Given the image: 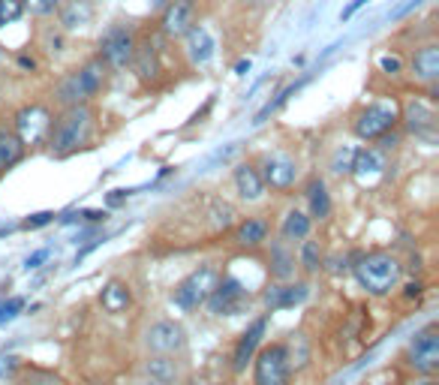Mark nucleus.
<instances>
[{"instance_id": "obj_15", "label": "nucleus", "mask_w": 439, "mask_h": 385, "mask_svg": "<svg viewBox=\"0 0 439 385\" xmlns=\"http://www.w3.org/2000/svg\"><path fill=\"white\" fill-rule=\"evenodd\" d=\"M265 331H268V316H259V319L247 328V331L241 334V341H238V349H235V358H232V367H235V373H244L247 370V365L253 361V355H256V349H259V343H262V337H265Z\"/></svg>"}, {"instance_id": "obj_31", "label": "nucleus", "mask_w": 439, "mask_h": 385, "mask_svg": "<svg viewBox=\"0 0 439 385\" xmlns=\"http://www.w3.org/2000/svg\"><path fill=\"white\" fill-rule=\"evenodd\" d=\"M319 262H322V250H319V244L316 241H304V247H301V265H304V271H319Z\"/></svg>"}, {"instance_id": "obj_1", "label": "nucleus", "mask_w": 439, "mask_h": 385, "mask_svg": "<svg viewBox=\"0 0 439 385\" xmlns=\"http://www.w3.org/2000/svg\"><path fill=\"white\" fill-rule=\"evenodd\" d=\"M91 130H94V115H91V109H87L85 103L82 106H66V111L61 115V121L54 123V130H51V151L63 157V154H73L78 151L82 145L91 139Z\"/></svg>"}, {"instance_id": "obj_4", "label": "nucleus", "mask_w": 439, "mask_h": 385, "mask_svg": "<svg viewBox=\"0 0 439 385\" xmlns=\"http://www.w3.org/2000/svg\"><path fill=\"white\" fill-rule=\"evenodd\" d=\"M217 280H220V271L214 268V265H202L196 271H190V274L175 286V295H172L175 307H181V310H199L202 304L208 301L211 289L217 286Z\"/></svg>"}, {"instance_id": "obj_22", "label": "nucleus", "mask_w": 439, "mask_h": 385, "mask_svg": "<svg viewBox=\"0 0 439 385\" xmlns=\"http://www.w3.org/2000/svg\"><path fill=\"white\" fill-rule=\"evenodd\" d=\"M132 66H136V73L142 82H151V78H156V73H160V61H156V49L151 42L139 45L136 51H132Z\"/></svg>"}, {"instance_id": "obj_35", "label": "nucleus", "mask_w": 439, "mask_h": 385, "mask_svg": "<svg viewBox=\"0 0 439 385\" xmlns=\"http://www.w3.org/2000/svg\"><path fill=\"white\" fill-rule=\"evenodd\" d=\"M49 223H54V214L51 211H39V214H30V217L21 223V229H42V226H49Z\"/></svg>"}, {"instance_id": "obj_2", "label": "nucleus", "mask_w": 439, "mask_h": 385, "mask_svg": "<svg viewBox=\"0 0 439 385\" xmlns=\"http://www.w3.org/2000/svg\"><path fill=\"white\" fill-rule=\"evenodd\" d=\"M400 274H403V265L391 253H382V250L361 256L355 265V277L370 295H388L400 283Z\"/></svg>"}, {"instance_id": "obj_29", "label": "nucleus", "mask_w": 439, "mask_h": 385, "mask_svg": "<svg viewBox=\"0 0 439 385\" xmlns=\"http://www.w3.org/2000/svg\"><path fill=\"white\" fill-rule=\"evenodd\" d=\"M268 238V223L265 220H247L238 226V244L244 247H259Z\"/></svg>"}, {"instance_id": "obj_24", "label": "nucleus", "mask_w": 439, "mask_h": 385, "mask_svg": "<svg viewBox=\"0 0 439 385\" xmlns=\"http://www.w3.org/2000/svg\"><path fill=\"white\" fill-rule=\"evenodd\" d=\"M91 18H94L91 4H87V0H73V4H66V9L61 13V25L66 30H78V28L91 25Z\"/></svg>"}, {"instance_id": "obj_32", "label": "nucleus", "mask_w": 439, "mask_h": 385, "mask_svg": "<svg viewBox=\"0 0 439 385\" xmlns=\"http://www.w3.org/2000/svg\"><path fill=\"white\" fill-rule=\"evenodd\" d=\"M25 310V298H18V295H13V298H6V301H0V325H6V322H13L16 316Z\"/></svg>"}, {"instance_id": "obj_13", "label": "nucleus", "mask_w": 439, "mask_h": 385, "mask_svg": "<svg viewBox=\"0 0 439 385\" xmlns=\"http://www.w3.org/2000/svg\"><path fill=\"white\" fill-rule=\"evenodd\" d=\"M262 184L265 187H271V190H289L292 184H295V178H298V169H295V160L286 154H271V157H265V163H262Z\"/></svg>"}, {"instance_id": "obj_34", "label": "nucleus", "mask_w": 439, "mask_h": 385, "mask_svg": "<svg viewBox=\"0 0 439 385\" xmlns=\"http://www.w3.org/2000/svg\"><path fill=\"white\" fill-rule=\"evenodd\" d=\"M21 9H30L33 16H49L58 9V0H21Z\"/></svg>"}, {"instance_id": "obj_7", "label": "nucleus", "mask_w": 439, "mask_h": 385, "mask_svg": "<svg viewBox=\"0 0 439 385\" xmlns=\"http://www.w3.org/2000/svg\"><path fill=\"white\" fill-rule=\"evenodd\" d=\"M244 298H247V289L238 277H220L205 304L214 316H235L244 307Z\"/></svg>"}, {"instance_id": "obj_23", "label": "nucleus", "mask_w": 439, "mask_h": 385, "mask_svg": "<svg viewBox=\"0 0 439 385\" xmlns=\"http://www.w3.org/2000/svg\"><path fill=\"white\" fill-rule=\"evenodd\" d=\"M21 154H25V142L13 130H0V172L13 169L21 160Z\"/></svg>"}, {"instance_id": "obj_11", "label": "nucleus", "mask_w": 439, "mask_h": 385, "mask_svg": "<svg viewBox=\"0 0 439 385\" xmlns=\"http://www.w3.org/2000/svg\"><path fill=\"white\" fill-rule=\"evenodd\" d=\"M51 130V118L42 106H25L16 115V135L25 145H39Z\"/></svg>"}, {"instance_id": "obj_50", "label": "nucleus", "mask_w": 439, "mask_h": 385, "mask_svg": "<svg viewBox=\"0 0 439 385\" xmlns=\"http://www.w3.org/2000/svg\"><path fill=\"white\" fill-rule=\"evenodd\" d=\"M223 385H226V382H223Z\"/></svg>"}, {"instance_id": "obj_20", "label": "nucleus", "mask_w": 439, "mask_h": 385, "mask_svg": "<svg viewBox=\"0 0 439 385\" xmlns=\"http://www.w3.org/2000/svg\"><path fill=\"white\" fill-rule=\"evenodd\" d=\"M382 169H385V163H382L379 151H373V148L352 151V166H349V172H355L361 181H370V178L382 175Z\"/></svg>"}, {"instance_id": "obj_43", "label": "nucleus", "mask_w": 439, "mask_h": 385, "mask_svg": "<svg viewBox=\"0 0 439 385\" xmlns=\"http://www.w3.org/2000/svg\"><path fill=\"white\" fill-rule=\"evenodd\" d=\"M18 229V226L16 223H0V238H6V235H13Z\"/></svg>"}, {"instance_id": "obj_6", "label": "nucleus", "mask_w": 439, "mask_h": 385, "mask_svg": "<svg viewBox=\"0 0 439 385\" xmlns=\"http://www.w3.org/2000/svg\"><path fill=\"white\" fill-rule=\"evenodd\" d=\"M394 123H397V106L394 103H373L355 118V135L358 139H382Z\"/></svg>"}, {"instance_id": "obj_42", "label": "nucleus", "mask_w": 439, "mask_h": 385, "mask_svg": "<svg viewBox=\"0 0 439 385\" xmlns=\"http://www.w3.org/2000/svg\"><path fill=\"white\" fill-rule=\"evenodd\" d=\"M419 295H421V283L419 280L407 283V298H419Z\"/></svg>"}, {"instance_id": "obj_25", "label": "nucleus", "mask_w": 439, "mask_h": 385, "mask_svg": "<svg viewBox=\"0 0 439 385\" xmlns=\"http://www.w3.org/2000/svg\"><path fill=\"white\" fill-rule=\"evenodd\" d=\"M271 274H274L277 280H289L292 274H295V256L286 250L283 241H277V244L271 247Z\"/></svg>"}, {"instance_id": "obj_45", "label": "nucleus", "mask_w": 439, "mask_h": 385, "mask_svg": "<svg viewBox=\"0 0 439 385\" xmlns=\"http://www.w3.org/2000/svg\"><path fill=\"white\" fill-rule=\"evenodd\" d=\"M144 385H172V382H166V379H151V377H148V382H144Z\"/></svg>"}, {"instance_id": "obj_27", "label": "nucleus", "mask_w": 439, "mask_h": 385, "mask_svg": "<svg viewBox=\"0 0 439 385\" xmlns=\"http://www.w3.org/2000/svg\"><path fill=\"white\" fill-rule=\"evenodd\" d=\"M307 202H310V214L313 217L325 220L331 214V199H328V190H325L322 181H310L307 187Z\"/></svg>"}, {"instance_id": "obj_16", "label": "nucleus", "mask_w": 439, "mask_h": 385, "mask_svg": "<svg viewBox=\"0 0 439 385\" xmlns=\"http://www.w3.org/2000/svg\"><path fill=\"white\" fill-rule=\"evenodd\" d=\"M310 295V286L307 283H292V286H271L265 292V304L268 310H286V307H295V304L307 301Z\"/></svg>"}, {"instance_id": "obj_12", "label": "nucleus", "mask_w": 439, "mask_h": 385, "mask_svg": "<svg viewBox=\"0 0 439 385\" xmlns=\"http://www.w3.org/2000/svg\"><path fill=\"white\" fill-rule=\"evenodd\" d=\"M409 365L419 373H433L439 367V337L433 328H424L409 343Z\"/></svg>"}, {"instance_id": "obj_46", "label": "nucleus", "mask_w": 439, "mask_h": 385, "mask_svg": "<svg viewBox=\"0 0 439 385\" xmlns=\"http://www.w3.org/2000/svg\"><path fill=\"white\" fill-rule=\"evenodd\" d=\"M415 385H433V382H431V379H424V382H415Z\"/></svg>"}, {"instance_id": "obj_44", "label": "nucleus", "mask_w": 439, "mask_h": 385, "mask_svg": "<svg viewBox=\"0 0 439 385\" xmlns=\"http://www.w3.org/2000/svg\"><path fill=\"white\" fill-rule=\"evenodd\" d=\"M235 73H238V75H247V73H250V61H241L238 66H235Z\"/></svg>"}, {"instance_id": "obj_21", "label": "nucleus", "mask_w": 439, "mask_h": 385, "mask_svg": "<svg viewBox=\"0 0 439 385\" xmlns=\"http://www.w3.org/2000/svg\"><path fill=\"white\" fill-rule=\"evenodd\" d=\"M99 301H103V307L109 313H123L130 307L132 295H130V289L123 286L120 280H111V283H106V286H103V292H99Z\"/></svg>"}, {"instance_id": "obj_5", "label": "nucleus", "mask_w": 439, "mask_h": 385, "mask_svg": "<svg viewBox=\"0 0 439 385\" xmlns=\"http://www.w3.org/2000/svg\"><path fill=\"white\" fill-rule=\"evenodd\" d=\"M253 385H289L292 365L283 343L265 346L259 355H253Z\"/></svg>"}, {"instance_id": "obj_47", "label": "nucleus", "mask_w": 439, "mask_h": 385, "mask_svg": "<svg viewBox=\"0 0 439 385\" xmlns=\"http://www.w3.org/2000/svg\"><path fill=\"white\" fill-rule=\"evenodd\" d=\"M250 4H268V0H250Z\"/></svg>"}, {"instance_id": "obj_40", "label": "nucleus", "mask_w": 439, "mask_h": 385, "mask_svg": "<svg viewBox=\"0 0 439 385\" xmlns=\"http://www.w3.org/2000/svg\"><path fill=\"white\" fill-rule=\"evenodd\" d=\"M361 6H367V0H349V6H343V13H340V21H349Z\"/></svg>"}, {"instance_id": "obj_51", "label": "nucleus", "mask_w": 439, "mask_h": 385, "mask_svg": "<svg viewBox=\"0 0 439 385\" xmlns=\"http://www.w3.org/2000/svg\"><path fill=\"white\" fill-rule=\"evenodd\" d=\"M196 385H199V382H196Z\"/></svg>"}, {"instance_id": "obj_37", "label": "nucleus", "mask_w": 439, "mask_h": 385, "mask_svg": "<svg viewBox=\"0 0 439 385\" xmlns=\"http://www.w3.org/2000/svg\"><path fill=\"white\" fill-rule=\"evenodd\" d=\"M421 4H424V0H403V4H397V6L391 9L388 18H391V21H397V18H403L407 13H412V9H419Z\"/></svg>"}, {"instance_id": "obj_38", "label": "nucleus", "mask_w": 439, "mask_h": 385, "mask_svg": "<svg viewBox=\"0 0 439 385\" xmlns=\"http://www.w3.org/2000/svg\"><path fill=\"white\" fill-rule=\"evenodd\" d=\"M379 66H382V73L397 75L403 63H400V58H394V54H382V58H379Z\"/></svg>"}, {"instance_id": "obj_36", "label": "nucleus", "mask_w": 439, "mask_h": 385, "mask_svg": "<svg viewBox=\"0 0 439 385\" xmlns=\"http://www.w3.org/2000/svg\"><path fill=\"white\" fill-rule=\"evenodd\" d=\"M51 256V250L49 247H42V250H33L27 259H25V271H37V268H42V262Z\"/></svg>"}, {"instance_id": "obj_48", "label": "nucleus", "mask_w": 439, "mask_h": 385, "mask_svg": "<svg viewBox=\"0 0 439 385\" xmlns=\"http://www.w3.org/2000/svg\"><path fill=\"white\" fill-rule=\"evenodd\" d=\"M151 4H163V0H151Z\"/></svg>"}, {"instance_id": "obj_18", "label": "nucleus", "mask_w": 439, "mask_h": 385, "mask_svg": "<svg viewBox=\"0 0 439 385\" xmlns=\"http://www.w3.org/2000/svg\"><path fill=\"white\" fill-rule=\"evenodd\" d=\"M412 73L424 85H433L436 82V78H439V49H436V45H424V49L415 51Z\"/></svg>"}, {"instance_id": "obj_28", "label": "nucleus", "mask_w": 439, "mask_h": 385, "mask_svg": "<svg viewBox=\"0 0 439 385\" xmlns=\"http://www.w3.org/2000/svg\"><path fill=\"white\" fill-rule=\"evenodd\" d=\"M144 373H148L151 379H166V382H175L178 379V365L168 355H156L144 361Z\"/></svg>"}, {"instance_id": "obj_9", "label": "nucleus", "mask_w": 439, "mask_h": 385, "mask_svg": "<svg viewBox=\"0 0 439 385\" xmlns=\"http://www.w3.org/2000/svg\"><path fill=\"white\" fill-rule=\"evenodd\" d=\"M403 121H407V130L427 145H436V111L431 103L424 99H409L407 109H403Z\"/></svg>"}, {"instance_id": "obj_3", "label": "nucleus", "mask_w": 439, "mask_h": 385, "mask_svg": "<svg viewBox=\"0 0 439 385\" xmlns=\"http://www.w3.org/2000/svg\"><path fill=\"white\" fill-rule=\"evenodd\" d=\"M106 61L103 58H97V61H91V63H85L78 73H73V75H66L63 82L58 85V103L61 106H82V103H87L99 87L106 85Z\"/></svg>"}, {"instance_id": "obj_39", "label": "nucleus", "mask_w": 439, "mask_h": 385, "mask_svg": "<svg viewBox=\"0 0 439 385\" xmlns=\"http://www.w3.org/2000/svg\"><path fill=\"white\" fill-rule=\"evenodd\" d=\"M78 217L87 220V223H99V220H109V211H94V208H87V211H78Z\"/></svg>"}, {"instance_id": "obj_17", "label": "nucleus", "mask_w": 439, "mask_h": 385, "mask_svg": "<svg viewBox=\"0 0 439 385\" xmlns=\"http://www.w3.org/2000/svg\"><path fill=\"white\" fill-rule=\"evenodd\" d=\"M184 37H187V54H190V61H193V63H208L211 58H214V51H217V42H214V37H211V33L205 30V28H190L187 33H184Z\"/></svg>"}, {"instance_id": "obj_8", "label": "nucleus", "mask_w": 439, "mask_h": 385, "mask_svg": "<svg viewBox=\"0 0 439 385\" xmlns=\"http://www.w3.org/2000/svg\"><path fill=\"white\" fill-rule=\"evenodd\" d=\"M132 51H136V39H132L127 28H111L99 42V58L106 61V66H115V70H123L132 61Z\"/></svg>"}, {"instance_id": "obj_41", "label": "nucleus", "mask_w": 439, "mask_h": 385, "mask_svg": "<svg viewBox=\"0 0 439 385\" xmlns=\"http://www.w3.org/2000/svg\"><path fill=\"white\" fill-rule=\"evenodd\" d=\"M130 192H132V190H111V192H109V205H111V208H118L120 202L130 196Z\"/></svg>"}, {"instance_id": "obj_19", "label": "nucleus", "mask_w": 439, "mask_h": 385, "mask_svg": "<svg viewBox=\"0 0 439 385\" xmlns=\"http://www.w3.org/2000/svg\"><path fill=\"white\" fill-rule=\"evenodd\" d=\"M235 187H238V196L247 199V202L262 199V192H265V184H262L259 169L247 166V163H241L238 169H235Z\"/></svg>"}, {"instance_id": "obj_49", "label": "nucleus", "mask_w": 439, "mask_h": 385, "mask_svg": "<svg viewBox=\"0 0 439 385\" xmlns=\"http://www.w3.org/2000/svg\"><path fill=\"white\" fill-rule=\"evenodd\" d=\"M0 54H4V49H0Z\"/></svg>"}, {"instance_id": "obj_30", "label": "nucleus", "mask_w": 439, "mask_h": 385, "mask_svg": "<svg viewBox=\"0 0 439 385\" xmlns=\"http://www.w3.org/2000/svg\"><path fill=\"white\" fill-rule=\"evenodd\" d=\"M18 385H63V379L51 370H42V367H25L18 377Z\"/></svg>"}, {"instance_id": "obj_26", "label": "nucleus", "mask_w": 439, "mask_h": 385, "mask_svg": "<svg viewBox=\"0 0 439 385\" xmlns=\"http://www.w3.org/2000/svg\"><path fill=\"white\" fill-rule=\"evenodd\" d=\"M280 232H283L286 241H304L310 235V217L301 211H289L283 217V229Z\"/></svg>"}, {"instance_id": "obj_33", "label": "nucleus", "mask_w": 439, "mask_h": 385, "mask_svg": "<svg viewBox=\"0 0 439 385\" xmlns=\"http://www.w3.org/2000/svg\"><path fill=\"white\" fill-rule=\"evenodd\" d=\"M21 16V0H0V28L16 25Z\"/></svg>"}, {"instance_id": "obj_14", "label": "nucleus", "mask_w": 439, "mask_h": 385, "mask_svg": "<svg viewBox=\"0 0 439 385\" xmlns=\"http://www.w3.org/2000/svg\"><path fill=\"white\" fill-rule=\"evenodd\" d=\"M196 25V4L193 0H172L163 13V33L166 37H184Z\"/></svg>"}, {"instance_id": "obj_10", "label": "nucleus", "mask_w": 439, "mask_h": 385, "mask_svg": "<svg viewBox=\"0 0 439 385\" xmlns=\"http://www.w3.org/2000/svg\"><path fill=\"white\" fill-rule=\"evenodd\" d=\"M144 346L156 355H172L178 349H184V328L172 319H160L144 331Z\"/></svg>"}]
</instances>
